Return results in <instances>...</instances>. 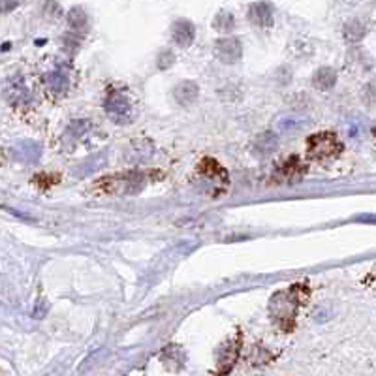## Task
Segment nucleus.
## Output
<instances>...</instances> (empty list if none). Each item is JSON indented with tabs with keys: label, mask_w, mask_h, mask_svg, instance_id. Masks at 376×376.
Listing matches in <instances>:
<instances>
[{
	"label": "nucleus",
	"mask_w": 376,
	"mask_h": 376,
	"mask_svg": "<svg viewBox=\"0 0 376 376\" xmlns=\"http://www.w3.org/2000/svg\"><path fill=\"white\" fill-rule=\"evenodd\" d=\"M343 145L331 132H320L309 138V155L316 160H333L341 155Z\"/></svg>",
	"instance_id": "3"
},
{
	"label": "nucleus",
	"mask_w": 376,
	"mask_h": 376,
	"mask_svg": "<svg viewBox=\"0 0 376 376\" xmlns=\"http://www.w3.org/2000/svg\"><path fill=\"white\" fill-rule=\"evenodd\" d=\"M19 149L23 150V156H25L27 160H34L38 156V147H34L33 143H21Z\"/></svg>",
	"instance_id": "21"
},
{
	"label": "nucleus",
	"mask_w": 376,
	"mask_h": 376,
	"mask_svg": "<svg viewBox=\"0 0 376 376\" xmlns=\"http://www.w3.org/2000/svg\"><path fill=\"white\" fill-rule=\"evenodd\" d=\"M239 338L237 341H231V343L224 344L221 350V358H219V372H228L233 367L237 360V354H239Z\"/></svg>",
	"instance_id": "10"
},
{
	"label": "nucleus",
	"mask_w": 376,
	"mask_h": 376,
	"mask_svg": "<svg viewBox=\"0 0 376 376\" xmlns=\"http://www.w3.org/2000/svg\"><path fill=\"white\" fill-rule=\"evenodd\" d=\"M68 23L74 33L83 34L87 31V13L81 8H74V10L68 13Z\"/></svg>",
	"instance_id": "15"
},
{
	"label": "nucleus",
	"mask_w": 376,
	"mask_h": 376,
	"mask_svg": "<svg viewBox=\"0 0 376 376\" xmlns=\"http://www.w3.org/2000/svg\"><path fill=\"white\" fill-rule=\"evenodd\" d=\"M45 85L51 92H53L55 96H60V94H65L68 91V87H70V77H68V72L65 68H60V70H55L53 74H49L45 77Z\"/></svg>",
	"instance_id": "9"
},
{
	"label": "nucleus",
	"mask_w": 376,
	"mask_h": 376,
	"mask_svg": "<svg viewBox=\"0 0 376 376\" xmlns=\"http://www.w3.org/2000/svg\"><path fill=\"white\" fill-rule=\"evenodd\" d=\"M198 175L205 183H213L215 187L224 188L228 184V173L222 166H219L213 158H204L198 167Z\"/></svg>",
	"instance_id": "6"
},
{
	"label": "nucleus",
	"mask_w": 376,
	"mask_h": 376,
	"mask_svg": "<svg viewBox=\"0 0 376 376\" xmlns=\"http://www.w3.org/2000/svg\"><path fill=\"white\" fill-rule=\"evenodd\" d=\"M303 124H305V118L299 117V115H282L280 118H277L275 128L286 134V132H294V130L301 128Z\"/></svg>",
	"instance_id": "13"
},
{
	"label": "nucleus",
	"mask_w": 376,
	"mask_h": 376,
	"mask_svg": "<svg viewBox=\"0 0 376 376\" xmlns=\"http://www.w3.org/2000/svg\"><path fill=\"white\" fill-rule=\"evenodd\" d=\"M248 21L256 27H271L275 19L273 6L269 2H254L248 6Z\"/></svg>",
	"instance_id": "7"
},
{
	"label": "nucleus",
	"mask_w": 376,
	"mask_h": 376,
	"mask_svg": "<svg viewBox=\"0 0 376 376\" xmlns=\"http://www.w3.org/2000/svg\"><path fill=\"white\" fill-rule=\"evenodd\" d=\"M243 55V45L237 38H222L215 43V57L224 65H236Z\"/></svg>",
	"instance_id": "5"
},
{
	"label": "nucleus",
	"mask_w": 376,
	"mask_h": 376,
	"mask_svg": "<svg viewBox=\"0 0 376 376\" xmlns=\"http://www.w3.org/2000/svg\"><path fill=\"white\" fill-rule=\"evenodd\" d=\"M236 25V19L231 16L230 11H221V13H216L215 21H213V27L219 31V33H230L231 28Z\"/></svg>",
	"instance_id": "17"
},
{
	"label": "nucleus",
	"mask_w": 376,
	"mask_h": 376,
	"mask_svg": "<svg viewBox=\"0 0 376 376\" xmlns=\"http://www.w3.org/2000/svg\"><path fill=\"white\" fill-rule=\"evenodd\" d=\"M172 36L173 42L177 43L179 48H188L194 42V38H196V28L187 19H179L177 23H173Z\"/></svg>",
	"instance_id": "8"
},
{
	"label": "nucleus",
	"mask_w": 376,
	"mask_h": 376,
	"mask_svg": "<svg viewBox=\"0 0 376 376\" xmlns=\"http://www.w3.org/2000/svg\"><path fill=\"white\" fill-rule=\"evenodd\" d=\"M19 4V0H0V11H10Z\"/></svg>",
	"instance_id": "22"
},
{
	"label": "nucleus",
	"mask_w": 376,
	"mask_h": 376,
	"mask_svg": "<svg viewBox=\"0 0 376 376\" xmlns=\"http://www.w3.org/2000/svg\"><path fill=\"white\" fill-rule=\"evenodd\" d=\"M363 36H365V25L358 21V19L348 21L344 25V38H346L348 42H360Z\"/></svg>",
	"instance_id": "16"
},
{
	"label": "nucleus",
	"mask_w": 376,
	"mask_h": 376,
	"mask_svg": "<svg viewBox=\"0 0 376 376\" xmlns=\"http://www.w3.org/2000/svg\"><path fill=\"white\" fill-rule=\"evenodd\" d=\"M104 109L113 123L126 124L132 121V106H130L128 96L124 92L115 91V89L109 91L106 102H104Z\"/></svg>",
	"instance_id": "4"
},
{
	"label": "nucleus",
	"mask_w": 376,
	"mask_h": 376,
	"mask_svg": "<svg viewBox=\"0 0 376 376\" xmlns=\"http://www.w3.org/2000/svg\"><path fill=\"white\" fill-rule=\"evenodd\" d=\"M145 173H118L94 183L104 194H136L145 187Z\"/></svg>",
	"instance_id": "2"
},
{
	"label": "nucleus",
	"mask_w": 376,
	"mask_h": 376,
	"mask_svg": "<svg viewBox=\"0 0 376 376\" xmlns=\"http://www.w3.org/2000/svg\"><path fill=\"white\" fill-rule=\"evenodd\" d=\"M282 173H284L286 177H301L303 173H305V166L301 164L297 158H290V160L286 162L284 166H282Z\"/></svg>",
	"instance_id": "18"
},
{
	"label": "nucleus",
	"mask_w": 376,
	"mask_h": 376,
	"mask_svg": "<svg viewBox=\"0 0 376 376\" xmlns=\"http://www.w3.org/2000/svg\"><path fill=\"white\" fill-rule=\"evenodd\" d=\"M8 98H10L11 102H27L28 100V91L27 87L23 85V81L19 77H16L13 81H10V85H8V91H6Z\"/></svg>",
	"instance_id": "14"
},
{
	"label": "nucleus",
	"mask_w": 376,
	"mask_h": 376,
	"mask_svg": "<svg viewBox=\"0 0 376 376\" xmlns=\"http://www.w3.org/2000/svg\"><path fill=\"white\" fill-rule=\"evenodd\" d=\"M303 286H292L288 290L277 292L273 297H271V303H269V314L273 318L275 324H279L280 328L292 329L294 322H296V314H297V306H299L301 299H303Z\"/></svg>",
	"instance_id": "1"
},
{
	"label": "nucleus",
	"mask_w": 376,
	"mask_h": 376,
	"mask_svg": "<svg viewBox=\"0 0 376 376\" xmlns=\"http://www.w3.org/2000/svg\"><path fill=\"white\" fill-rule=\"evenodd\" d=\"M173 62H175V57H173L172 51H164V53L158 57V68H160V70H167Z\"/></svg>",
	"instance_id": "20"
},
{
	"label": "nucleus",
	"mask_w": 376,
	"mask_h": 376,
	"mask_svg": "<svg viewBox=\"0 0 376 376\" xmlns=\"http://www.w3.org/2000/svg\"><path fill=\"white\" fill-rule=\"evenodd\" d=\"M199 94L198 85L194 83V81H183V83H179L175 87V91H173V96L177 100L181 106H187V104H192Z\"/></svg>",
	"instance_id": "11"
},
{
	"label": "nucleus",
	"mask_w": 376,
	"mask_h": 376,
	"mask_svg": "<svg viewBox=\"0 0 376 376\" xmlns=\"http://www.w3.org/2000/svg\"><path fill=\"white\" fill-rule=\"evenodd\" d=\"M275 145H277V138L273 134H263L260 136L256 143H254V150H260V153H269V150H273Z\"/></svg>",
	"instance_id": "19"
},
{
	"label": "nucleus",
	"mask_w": 376,
	"mask_h": 376,
	"mask_svg": "<svg viewBox=\"0 0 376 376\" xmlns=\"http://www.w3.org/2000/svg\"><path fill=\"white\" fill-rule=\"evenodd\" d=\"M335 83H337V74H335L333 68H320V70H316V74L312 75V85L320 91L333 89Z\"/></svg>",
	"instance_id": "12"
}]
</instances>
